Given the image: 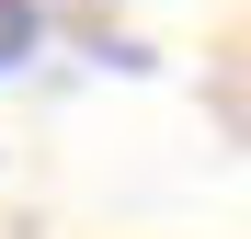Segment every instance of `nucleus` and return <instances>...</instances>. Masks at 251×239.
I'll use <instances>...</instances> for the list:
<instances>
[{
  "label": "nucleus",
  "mask_w": 251,
  "mask_h": 239,
  "mask_svg": "<svg viewBox=\"0 0 251 239\" xmlns=\"http://www.w3.org/2000/svg\"><path fill=\"white\" fill-rule=\"evenodd\" d=\"M34 34H46V12H34V0H0V68H23Z\"/></svg>",
  "instance_id": "1"
}]
</instances>
